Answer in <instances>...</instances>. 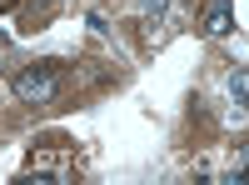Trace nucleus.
Here are the masks:
<instances>
[{
  "label": "nucleus",
  "instance_id": "f03ea898",
  "mask_svg": "<svg viewBox=\"0 0 249 185\" xmlns=\"http://www.w3.org/2000/svg\"><path fill=\"white\" fill-rule=\"evenodd\" d=\"M230 30H234V10L224 0H214V10L204 15V35H230Z\"/></svg>",
  "mask_w": 249,
  "mask_h": 185
},
{
  "label": "nucleus",
  "instance_id": "7ed1b4c3",
  "mask_svg": "<svg viewBox=\"0 0 249 185\" xmlns=\"http://www.w3.org/2000/svg\"><path fill=\"white\" fill-rule=\"evenodd\" d=\"M230 100H234V110H244V100H249V75L244 70L230 75Z\"/></svg>",
  "mask_w": 249,
  "mask_h": 185
},
{
  "label": "nucleus",
  "instance_id": "39448f33",
  "mask_svg": "<svg viewBox=\"0 0 249 185\" xmlns=\"http://www.w3.org/2000/svg\"><path fill=\"white\" fill-rule=\"evenodd\" d=\"M224 5H230V0H224Z\"/></svg>",
  "mask_w": 249,
  "mask_h": 185
},
{
  "label": "nucleus",
  "instance_id": "20e7f679",
  "mask_svg": "<svg viewBox=\"0 0 249 185\" xmlns=\"http://www.w3.org/2000/svg\"><path fill=\"white\" fill-rule=\"evenodd\" d=\"M140 5H144V15H150L155 25H164V10H170V0H140Z\"/></svg>",
  "mask_w": 249,
  "mask_h": 185
},
{
  "label": "nucleus",
  "instance_id": "f257e3e1",
  "mask_svg": "<svg viewBox=\"0 0 249 185\" xmlns=\"http://www.w3.org/2000/svg\"><path fill=\"white\" fill-rule=\"evenodd\" d=\"M10 90H15V100H25V105L55 100V90H60V60H35V65H25L10 80Z\"/></svg>",
  "mask_w": 249,
  "mask_h": 185
}]
</instances>
